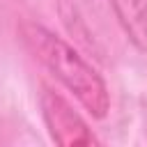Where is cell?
Instances as JSON below:
<instances>
[{"mask_svg": "<svg viewBox=\"0 0 147 147\" xmlns=\"http://www.w3.org/2000/svg\"><path fill=\"white\" fill-rule=\"evenodd\" d=\"M39 106H41L46 129L57 145L80 147V145H94L96 142V138L87 129L85 119L71 108V103L62 94L53 92L51 87H44L41 96H39Z\"/></svg>", "mask_w": 147, "mask_h": 147, "instance_id": "7a4b0ae2", "label": "cell"}, {"mask_svg": "<svg viewBox=\"0 0 147 147\" xmlns=\"http://www.w3.org/2000/svg\"><path fill=\"white\" fill-rule=\"evenodd\" d=\"M110 7L126 39L147 53V0H110Z\"/></svg>", "mask_w": 147, "mask_h": 147, "instance_id": "3957f363", "label": "cell"}, {"mask_svg": "<svg viewBox=\"0 0 147 147\" xmlns=\"http://www.w3.org/2000/svg\"><path fill=\"white\" fill-rule=\"evenodd\" d=\"M21 30L25 44L37 55V60L69 92H74V96L83 103V108L96 119L106 117L110 110V94L101 74L74 46H69L64 39L55 37L46 28L37 23H25Z\"/></svg>", "mask_w": 147, "mask_h": 147, "instance_id": "6da1fadb", "label": "cell"}]
</instances>
